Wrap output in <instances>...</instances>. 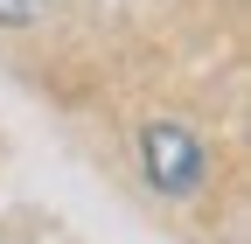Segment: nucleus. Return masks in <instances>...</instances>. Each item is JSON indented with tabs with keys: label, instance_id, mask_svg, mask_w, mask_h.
<instances>
[{
	"label": "nucleus",
	"instance_id": "1",
	"mask_svg": "<svg viewBox=\"0 0 251 244\" xmlns=\"http://www.w3.org/2000/svg\"><path fill=\"white\" fill-rule=\"evenodd\" d=\"M140 154H147V181L161 195H188L202 181V140L188 133V126H175V119H153V126L140 133Z\"/></svg>",
	"mask_w": 251,
	"mask_h": 244
},
{
	"label": "nucleus",
	"instance_id": "2",
	"mask_svg": "<svg viewBox=\"0 0 251 244\" xmlns=\"http://www.w3.org/2000/svg\"><path fill=\"white\" fill-rule=\"evenodd\" d=\"M42 14H49V0H0V28H28Z\"/></svg>",
	"mask_w": 251,
	"mask_h": 244
}]
</instances>
